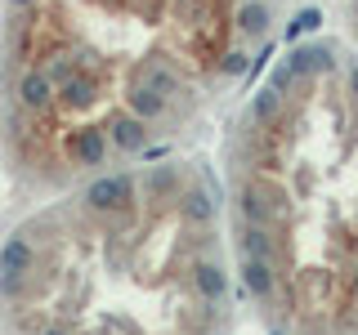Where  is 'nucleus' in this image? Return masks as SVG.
<instances>
[{
    "instance_id": "nucleus-7",
    "label": "nucleus",
    "mask_w": 358,
    "mask_h": 335,
    "mask_svg": "<svg viewBox=\"0 0 358 335\" xmlns=\"http://www.w3.org/2000/svg\"><path fill=\"white\" fill-rule=\"evenodd\" d=\"M41 335H63V331H41Z\"/></svg>"
},
{
    "instance_id": "nucleus-3",
    "label": "nucleus",
    "mask_w": 358,
    "mask_h": 335,
    "mask_svg": "<svg viewBox=\"0 0 358 335\" xmlns=\"http://www.w3.org/2000/svg\"><path fill=\"white\" fill-rule=\"evenodd\" d=\"M193 290L201 299H210V304H220V299L229 295V273H224L215 260H197L193 264Z\"/></svg>"
},
{
    "instance_id": "nucleus-2",
    "label": "nucleus",
    "mask_w": 358,
    "mask_h": 335,
    "mask_svg": "<svg viewBox=\"0 0 358 335\" xmlns=\"http://www.w3.org/2000/svg\"><path fill=\"white\" fill-rule=\"evenodd\" d=\"M85 206L94 215H121V210L139 206V184L134 174H99L94 184L85 188Z\"/></svg>"
},
{
    "instance_id": "nucleus-5",
    "label": "nucleus",
    "mask_w": 358,
    "mask_h": 335,
    "mask_svg": "<svg viewBox=\"0 0 358 335\" xmlns=\"http://www.w3.org/2000/svg\"><path fill=\"white\" fill-rule=\"evenodd\" d=\"M31 268H36V251L22 237H9L0 246V277H31Z\"/></svg>"
},
{
    "instance_id": "nucleus-6",
    "label": "nucleus",
    "mask_w": 358,
    "mask_h": 335,
    "mask_svg": "<svg viewBox=\"0 0 358 335\" xmlns=\"http://www.w3.org/2000/svg\"><path fill=\"white\" fill-rule=\"evenodd\" d=\"M242 255L251 260H273L278 246H273V228H260V223H242Z\"/></svg>"
},
{
    "instance_id": "nucleus-1",
    "label": "nucleus",
    "mask_w": 358,
    "mask_h": 335,
    "mask_svg": "<svg viewBox=\"0 0 358 335\" xmlns=\"http://www.w3.org/2000/svg\"><path fill=\"white\" fill-rule=\"evenodd\" d=\"M273 9L264 0H9L5 76L41 72L50 89L85 81L94 130L117 117L162 126L215 81L264 72Z\"/></svg>"
},
{
    "instance_id": "nucleus-4",
    "label": "nucleus",
    "mask_w": 358,
    "mask_h": 335,
    "mask_svg": "<svg viewBox=\"0 0 358 335\" xmlns=\"http://www.w3.org/2000/svg\"><path fill=\"white\" fill-rule=\"evenodd\" d=\"M242 282L255 299H273V290H278L273 260H251V255H242Z\"/></svg>"
}]
</instances>
